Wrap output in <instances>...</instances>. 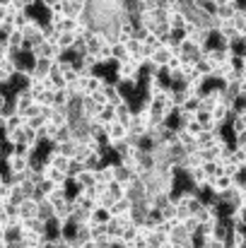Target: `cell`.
I'll return each instance as SVG.
<instances>
[{"instance_id": "obj_6", "label": "cell", "mask_w": 246, "mask_h": 248, "mask_svg": "<svg viewBox=\"0 0 246 248\" xmlns=\"http://www.w3.org/2000/svg\"><path fill=\"white\" fill-rule=\"evenodd\" d=\"M188 178H191V186H193V190L198 193V190H208V176H205V171L198 166V169H191L188 171Z\"/></svg>"}, {"instance_id": "obj_37", "label": "cell", "mask_w": 246, "mask_h": 248, "mask_svg": "<svg viewBox=\"0 0 246 248\" xmlns=\"http://www.w3.org/2000/svg\"><path fill=\"white\" fill-rule=\"evenodd\" d=\"M27 200V195L19 190V188H12V193H10V205H15V207H19L22 202Z\"/></svg>"}, {"instance_id": "obj_9", "label": "cell", "mask_w": 246, "mask_h": 248, "mask_svg": "<svg viewBox=\"0 0 246 248\" xmlns=\"http://www.w3.org/2000/svg\"><path fill=\"white\" fill-rule=\"evenodd\" d=\"M230 68L234 70V75H237V80H242V78H246V56L244 53H234L230 61Z\"/></svg>"}, {"instance_id": "obj_5", "label": "cell", "mask_w": 246, "mask_h": 248, "mask_svg": "<svg viewBox=\"0 0 246 248\" xmlns=\"http://www.w3.org/2000/svg\"><path fill=\"white\" fill-rule=\"evenodd\" d=\"M2 162H5V166H7V173H24V171L29 169V159H22V157H17L15 152L7 155Z\"/></svg>"}, {"instance_id": "obj_31", "label": "cell", "mask_w": 246, "mask_h": 248, "mask_svg": "<svg viewBox=\"0 0 246 248\" xmlns=\"http://www.w3.org/2000/svg\"><path fill=\"white\" fill-rule=\"evenodd\" d=\"M101 166V155L99 152H92L84 162H82V171H97Z\"/></svg>"}, {"instance_id": "obj_22", "label": "cell", "mask_w": 246, "mask_h": 248, "mask_svg": "<svg viewBox=\"0 0 246 248\" xmlns=\"http://www.w3.org/2000/svg\"><path fill=\"white\" fill-rule=\"evenodd\" d=\"M73 44H75V34H73V31H63V34H58V39H56V46H58L63 53H68V51L73 48Z\"/></svg>"}, {"instance_id": "obj_15", "label": "cell", "mask_w": 246, "mask_h": 248, "mask_svg": "<svg viewBox=\"0 0 246 248\" xmlns=\"http://www.w3.org/2000/svg\"><path fill=\"white\" fill-rule=\"evenodd\" d=\"M133 210V202L128 200V198H121V200H114V205L109 207V212H111V217H121V215H128Z\"/></svg>"}, {"instance_id": "obj_46", "label": "cell", "mask_w": 246, "mask_h": 248, "mask_svg": "<svg viewBox=\"0 0 246 248\" xmlns=\"http://www.w3.org/2000/svg\"><path fill=\"white\" fill-rule=\"evenodd\" d=\"M7 104H10V101H7V96H5V94L0 92V113H5V108H7Z\"/></svg>"}, {"instance_id": "obj_14", "label": "cell", "mask_w": 246, "mask_h": 248, "mask_svg": "<svg viewBox=\"0 0 246 248\" xmlns=\"http://www.w3.org/2000/svg\"><path fill=\"white\" fill-rule=\"evenodd\" d=\"M230 24L234 27V31H237V34L246 36V10H244V7H237V12L232 15Z\"/></svg>"}, {"instance_id": "obj_27", "label": "cell", "mask_w": 246, "mask_h": 248, "mask_svg": "<svg viewBox=\"0 0 246 248\" xmlns=\"http://www.w3.org/2000/svg\"><path fill=\"white\" fill-rule=\"evenodd\" d=\"M126 58H128L126 46L118 44V41H111V63H121V61H126Z\"/></svg>"}, {"instance_id": "obj_17", "label": "cell", "mask_w": 246, "mask_h": 248, "mask_svg": "<svg viewBox=\"0 0 246 248\" xmlns=\"http://www.w3.org/2000/svg\"><path fill=\"white\" fill-rule=\"evenodd\" d=\"M92 121H94L97 125H101V128H104V125H109V123H114V106H109V104H106V106H101V108H99V113H97Z\"/></svg>"}, {"instance_id": "obj_35", "label": "cell", "mask_w": 246, "mask_h": 248, "mask_svg": "<svg viewBox=\"0 0 246 248\" xmlns=\"http://www.w3.org/2000/svg\"><path fill=\"white\" fill-rule=\"evenodd\" d=\"M181 224H183V229H186V234H188V236H196V234H198V227H200V222H198L196 217H186Z\"/></svg>"}, {"instance_id": "obj_11", "label": "cell", "mask_w": 246, "mask_h": 248, "mask_svg": "<svg viewBox=\"0 0 246 248\" xmlns=\"http://www.w3.org/2000/svg\"><path fill=\"white\" fill-rule=\"evenodd\" d=\"M131 118H133V111H131V104H128V101L114 108V121H116V123H121V125H126V128H128Z\"/></svg>"}, {"instance_id": "obj_12", "label": "cell", "mask_w": 246, "mask_h": 248, "mask_svg": "<svg viewBox=\"0 0 246 248\" xmlns=\"http://www.w3.org/2000/svg\"><path fill=\"white\" fill-rule=\"evenodd\" d=\"M68 200H70V198H68V190H66V188H56V190H53V193L46 198V202L53 207V212H56L58 207H63Z\"/></svg>"}, {"instance_id": "obj_44", "label": "cell", "mask_w": 246, "mask_h": 248, "mask_svg": "<svg viewBox=\"0 0 246 248\" xmlns=\"http://www.w3.org/2000/svg\"><path fill=\"white\" fill-rule=\"evenodd\" d=\"M232 232L234 234H244L246 236V222L242 219V222H232Z\"/></svg>"}, {"instance_id": "obj_36", "label": "cell", "mask_w": 246, "mask_h": 248, "mask_svg": "<svg viewBox=\"0 0 246 248\" xmlns=\"http://www.w3.org/2000/svg\"><path fill=\"white\" fill-rule=\"evenodd\" d=\"M143 46H145V48H150V51H157V48L162 46V41H160V36H157V34H145Z\"/></svg>"}, {"instance_id": "obj_19", "label": "cell", "mask_w": 246, "mask_h": 248, "mask_svg": "<svg viewBox=\"0 0 246 248\" xmlns=\"http://www.w3.org/2000/svg\"><path fill=\"white\" fill-rule=\"evenodd\" d=\"M166 241H169V236H166L164 229H152L150 236H148V246L150 248H162Z\"/></svg>"}, {"instance_id": "obj_20", "label": "cell", "mask_w": 246, "mask_h": 248, "mask_svg": "<svg viewBox=\"0 0 246 248\" xmlns=\"http://www.w3.org/2000/svg\"><path fill=\"white\" fill-rule=\"evenodd\" d=\"M186 15H183V10H176V12H169V17H166V24H169V29H183L186 27Z\"/></svg>"}, {"instance_id": "obj_50", "label": "cell", "mask_w": 246, "mask_h": 248, "mask_svg": "<svg viewBox=\"0 0 246 248\" xmlns=\"http://www.w3.org/2000/svg\"><path fill=\"white\" fill-rule=\"evenodd\" d=\"M0 248H7V241H5V239H0Z\"/></svg>"}, {"instance_id": "obj_32", "label": "cell", "mask_w": 246, "mask_h": 248, "mask_svg": "<svg viewBox=\"0 0 246 248\" xmlns=\"http://www.w3.org/2000/svg\"><path fill=\"white\" fill-rule=\"evenodd\" d=\"M179 108H183V111H191V113H196V111L200 108V94L186 96V101H183V104H181Z\"/></svg>"}, {"instance_id": "obj_40", "label": "cell", "mask_w": 246, "mask_h": 248, "mask_svg": "<svg viewBox=\"0 0 246 248\" xmlns=\"http://www.w3.org/2000/svg\"><path fill=\"white\" fill-rule=\"evenodd\" d=\"M73 29H75V19H68V17L56 27V31H58V34H63V31H73Z\"/></svg>"}, {"instance_id": "obj_49", "label": "cell", "mask_w": 246, "mask_h": 248, "mask_svg": "<svg viewBox=\"0 0 246 248\" xmlns=\"http://www.w3.org/2000/svg\"><path fill=\"white\" fill-rule=\"evenodd\" d=\"M0 7H5V10H7V7H10V0H0Z\"/></svg>"}, {"instance_id": "obj_7", "label": "cell", "mask_w": 246, "mask_h": 248, "mask_svg": "<svg viewBox=\"0 0 246 248\" xmlns=\"http://www.w3.org/2000/svg\"><path fill=\"white\" fill-rule=\"evenodd\" d=\"M237 7H242V2H237V5H217L215 7V12H213V17L217 19V22H230L232 19V15L237 12Z\"/></svg>"}, {"instance_id": "obj_33", "label": "cell", "mask_w": 246, "mask_h": 248, "mask_svg": "<svg viewBox=\"0 0 246 248\" xmlns=\"http://www.w3.org/2000/svg\"><path fill=\"white\" fill-rule=\"evenodd\" d=\"M53 147V152H58L61 157H66V159H70L73 157V150H75V142L70 140V142H61V145H51Z\"/></svg>"}, {"instance_id": "obj_29", "label": "cell", "mask_w": 246, "mask_h": 248, "mask_svg": "<svg viewBox=\"0 0 246 248\" xmlns=\"http://www.w3.org/2000/svg\"><path fill=\"white\" fill-rule=\"evenodd\" d=\"M29 19H32L29 12H15V17H12V29H15V31H22V29L29 24Z\"/></svg>"}, {"instance_id": "obj_8", "label": "cell", "mask_w": 246, "mask_h": 248, "mask_svg": "<svg viewBox=\"0 0 246 248\" xmlns=\"http://www.w3.org/2000/svg\"><path fill=\"white\" fill-rule=\"evenodd\" d=\"M213 70H215V68H213V63H210L205 56H200V58L193 63V73H196L198 78H203V80H210Z\"/></svg>"}, {"instance_id": "obj_51", "label": "cell", "mask_w": 246, "mask_h": 248, "mask_svg": "<svg viewBox=\"0 0 246 248\" xmlns=\"http://www.w3.org/2000/svg\"><path fill=\"white\" fill-rule=\"evenodd\" d=\"M63 248H75V246H73V244H66V246H63Z\"/></svg>"}, {"instance_id": "obj_18", "label": "cell", "mask_w": 246, "mask_h": 248, "mask_svg": "<svg viewBox=\"0 0 246 248\" xmlns=\"http://www.w3.org/2000/svg\"><path fill=\"white\" fill-rule=\"evenodd\" d=\"M143 224H148L150 229H160L164 224V217H162V212L160 210H155V207H150L148 212H145V222Z\"/></svg>"}, {"instance_id": "obj_30", "label": "cell", "mask_w": 246, "mask_h": 248, "mask_svg": "<svg viewBox=\"0 0 246 248\" xmlns=\"http://www.w3.org/2000/svg\"><path fill=\"white\" fill-rule=\"evenodd\" d=\"M106 195H109L111 200H121V198H126V188H123L121 183L111 181V183L106 186Z\"/></svg>"}, {"instance_id": "obj_26", "label": "cell", "mask_w": 246, "mask_h": 248, "mask_svg": "<svg viewBox=\"0 0 246 248\" xmlns=\"http://www.w3.org/2000/svg\"><path fill=\"white\" fill-rule=\"evenodd\" d=\"M24 121H27V118H24L22 113H15V111H12V113H7V123H5V130H2V133L22 128V125H24Z\"/></svg>"}, {"instance_id": "obj_16", "label": "cell", "mask_w": 246, "mask_h": 248, "mask_svg": "<svg viewBox=\"0 0 246 248\" xmlns=\"http://www.w3.org/2000/svg\"><path fill=\"white\" fill-rule=\"evenodd\" d=\"M36 210H39V205H36L32 198H27V200L17 207V217H22V219H32V217H36Z\"/></svg>"}, {"instance_id": "obj_10", "label": "cell", "mask_w": 246, "mask_h": 248, "mask_svg": "<svg viewBox=\"0 0 246 248\" xmlns=\"http://www.w3.org/2000/svg\"><path fill=\"white\" fill-rule=\"evenodd\" d=\"M210 113H213V121L217 123V128H222V125L227 123V118H232V108H230V104H220V106H215Z\"/></svg>"}, {"instance_id": "obj_38", "label": "cell", "mask_w": 246, "mask_h": 248, "mask_svg": "<svg viewBox=\"0 0 246 248\" xmlns=\"http://www.w3.org/2000/svg\"><path fill=\"white\" fill-rule=\"evenodd\" d=\"M49 80L53 84V92H56V89H66V80H63L61 73H49Z\"/></svg>"}, {"instance_id": "obj_23", "label": "cell", "mask_w": 246, "mask_h": 248, "mask_svg": "<svg viewBox=\"0 0 246 248\" xmlns=\"http://www.w3.org/2000/svg\"><path fill=\"white\" fill-rule=\"evenodd\" d=\"M75 186H78V190H84V188H92L94 186V178H92V171H80L75 178H70Z\"/></svg>"}, {"instance_id": "obj_45", "label": "cell", "mask_w": 246, "mask_h": 248, "mask_svg": "<svg viewBox=\"0 0 246 248\" xmlns=\"http://www.w3.org/2000/svg\"><path fill=\"white\" fill-rule=\"evenodd\" d=\"M66 2H70L75 7H89V0H66Z\"/></svg>"}, {"instance_id": "obj_39", "label": "cell", "mask_w": 246, "mask_h": 248, "mask_svg": "<svg viewBox=\"0 0 246 248\" xmlns=\"http://www.w3.org/2000/svg\"><path fill=\"white\" fill-rule=\"evenodd\" d=\"M89 101H94L97 106H106L109 104V99H106V94L99 89V92H94V94H89Z\"/></svg>"}, {"instance_id": "obj_25", "label": "cell", "mask_w": 246, "mask_h": 248, "mask_svg": "<svg viewBox=\"0 0 246 248\" xmlns=\"http://www.w3.org/2000/svg\"><path fill=\"white\" fill-rule=\"evenodd\" d=\"M230 123H232L234 135H244V133H246V113H232Z\"/></svg>"}, {"instance_id": "obj_42", "label": "cell", "mask_w": 246, "mask_h": 248, "mask_svg": "<svg viewBox=\"0 0 246 248\" xmlns=\"http://www.w3.org/2000/svg\"><path fill=\"white\" fill-rule=\"evenodd\" d=\"M17 188H19V190H22V193H24L27 198H32V193H34V183H32L29 178H24V181H22V183H19Z\"/></svg>"}, {"instance_id": "obj_24", "label": "cell", "mask_w": 246, "mask_h": 248, "mask_svg": "<svg viewBox=\"0 0 246 248\" xmlns=\"http://www.w3.org/2000/svg\"><path fill=\"white\" fill-rule=\"evenodd\" d=\"M123 46H126V53H128L131 58H140V48H143V41H140V39L131 36V39L123 41Z\"/></svg>"}, {"instance_id": "obj_47", "label": "cell", "mask_w": 246, "mask_h": 248, "mask_svg": "<svg viewBox=\"0 0 246 248\" xmlns=\"http://www.w3.org/2000/svg\"><path fill=\"white\" fill-rule=\"evenodd\" d=\"M5 123H7V116L0 113V130H5Z\"/></svg>"}, {"instance_id": "obj_4", "label": "cell", "mask_w": 246, "mask_h": 248, "mask_svg": "<svg viewBox=\"0 0 246 248\" xmlns=\"http://www.w3.org/2000/svg\"><path fill=\"white\" fill-rule=\"evenodd\" d=\"M135 178H138L135 171H131V169H126V166H121V164H114V181L121 183L123 188H128Z\"/></svg>"}, {"instance_id": "obj_1", "label": "cell", "mask_w": 246, "mask_h": 248, "mask_svg": "<svg viewBox=\"0 0 246 248\" xmlns=\"http://www.w3.org/2000/svg\"><path fill=\"white\" fill-rule=\"evenodd\" d=\"M143 70V61L140 58H126L121 63H116V78L118 82H138V75Z\"/></svg>"}, {"instance_id": "obj_43", "label": "cell", "mask_w": 246, "mask_h": 248, "mask_svg": "<svg viewBox=\"0 0 246 248\" xmlns=\"http://www.w3.org/2000/svg\"><path fill=\"white\" fill-rule=\"evenodd\" d=\"M10 193H12V186H10V183H2V186H0V202H2V205L10 202Z\"/></svg>"}, {"instance_id": "obj_13", "label": "cell", "mask_w": 246, "mask_h": 248, "mask_svg": "<svg viewBox=\"0 0 246 248\" xmlns=\"http://www.w3.org/2000/svg\"><path fill=\"white\" fill-rule=\"evenodd\" d=\"M109 222H111V212H109L106 207H99V205H97V207L89 212V222H87V224H101V227H104V224H109Z\"/></svg>"}, {"instance_id": "obj_41", "label": "cell", "mask_w": 246, "mask_h": 248, "mask_svg": "<svg viewBox=\"0 0 246 248\" xmlns=\"http://www.w3.org/2000/svg\"><path fill=\"white\" fill-rule=\"evenodd\" d=\"M46 121H49L46 116H34V118H29V121H27V125H29V128H34V130H39V128H44V123H46Z\"/></svg>"}, {"instance_id": "obj_48", "label": "cell", "mask_w": 246, "mask_h": 248, "mask_svg": "<svg viewBox=\"0 0 246 248\" xmlns=\"http://www.w3.org/2000/svg\"><path fill=\"white\" fill-rule=\"evenodd\" d=\"M5 15H7V10H5V7H0V22L5 19Z\"/></svg>"}, {"instance_id": "obj_28", "label": "cell", "mask_w": 246, "mask_h": 248, "mask_svg": "<svg viewBox=\"0 0 246 248\" xmlns=\"http://www.w3.org/2000/svg\"><path fill=\"white\" fill-rule=\"evenodd\" d=\"M73 140V130H70V125H63V128H58L56 130V135H53V140H51V145H61V142H70Z\"/></svg>"}, {"instance_id": "obj_34", "label": "cell", "mask_w": 246, "mask_h": 248, "mask_svg": "<svg viewBox=\"0 0 246 248\" xmlns=\"http://www.w3.org/2000/svg\"><path fill=\"white\" fill-rule=\"evenodd\" d=\"M5 142H10L12 147H15V145H22V142H24V133H22V128H17V130H7V133H5Z\"/></svg>"}, {"instance_id": "obj_2", "label": "cell", "mask_w": 246, "mask_h": 248, "mask_svg": "<svg viewBox=\"0 0 246 248\" xmlns=\"http://www.w3.org/2000/svg\"><path fill=\"white\" fill-rule=\"evenodd\" d=\"M104 44H111L106 36H104V31H89L87 36H84V46H87V53H92V56H97L99 53V48L104 46Z\"/></svg>"}, {"instance_id": "obj_21", "label": "cell", "mask_w": 246, "mask_h": 248, "mask_svg": "<svg viewBox=\"0 0 246 248\" xmlns=\"http://www.w3.org/2000/svg\"><path fill=\"white\" fill-rule=\"evenodd\" d=\"M171 56H174V53H169L164 46H160L157 51H152V56H150L148 61H150V63H155L157 68H162V70H164V65H166V61H169Z\"/></svg>"}, {"instance_id": "obj_3", "label": "cell", "mask_w": 246, "mask_h": 248, "mask_svg": "<svg viewBox=\"0 0 246 248\" xmlns=\"http://www.w3.org/2000/svg\"><path fill=\"white\" fill-rule=\"evenodd\" d=\"M10 106H12V111H15V113H24V111L32 106V96H29L27 87H22V89H17V92H15V99L10 101Z\"/></svg>"}]
</instances>
